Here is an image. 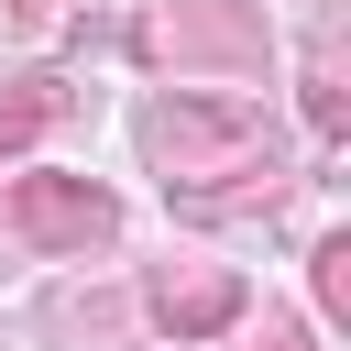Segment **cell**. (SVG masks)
<instances>
[{"label":"cell","instance_id":"obj_2","mask_svg":"<svg viewBox=\"0 0 351 351\" xmlns=\"http://www.w3.org/2000/svg\"><path fill=\"white\" fill-rule=\"evenodd\" d=\"M143 66H176V77H263L274 33H263V0H143L132 22Z\"/></svg>","mask_w":351,"mask_h":351},{"label":"cell","instance_id":"obj_8","mask_svg":"<svg viewBox=\"0 0 351 351\" xmlns=\"http://www.w3.org/2000/svg\"><path fill=\"white\" fill-rule=\"evenodd\" d=\"M241 351H318V340H307V318H285V307H263V318L241 329Z\"/></svg>","mask_w":351,"mask_h":351},{"label":"cell","instance_id":"obj_6","mask_svg":"<svg viewBox=\"0 0 351 351\" xmlns=\"http://www.w3.org/2000/svg\"><path fill=\"white\" fill-rule=\"evenodd\" d=\"M307 132H318V143H340V132H351V88H340V33H318V55H307Z\"/></svg>","mask_w":351,"mask_h":351},{"label":"cell","instance_id":"obj_5","mask_svg":"<svg viewBox=\"0 0 351 351\" xmlns=\"http://www.w3.org/2000/svg\"><path fill=\"white\" fill-rule=\"evenodd\" d=\"M66 110H77V99H66V77H0V154L44 143Z\"/></svg>","mask_w":351,"mask_h":351},{"label":"cell","instance_id":"obj_1","mask_svg":"<svg viewBox=\"0 0 351 351\" xmlns=\"http://www.w3.org/2000/svg\"><path fill=\"white\" fill-rule=\"evenodd\" d=\"M143 154H154L165 197H186V208H241V197L285 186V132L241 99H154Z\"/></svg>","mask_w":351,"mask_h":351},{"label":"cell","instance_id":"obj_4","mask_svg":"<svg viewBox=\"0 0 351 351\" xmlns=\"http://www.w3.org/2000/svg\"><path fill=\"white\" fill-rule=\"evenodd\" d=\"M154 329H176V340H219V329H241V274H219V263H154Z\"/></svg>","mask_w":351,"mask_h":351},{"label":"cell","instance_id":"obj_7","mask_svg":"<svg viewBox=\"0 0 351 351\" xmlns=\"http://www.w3.org/2000/svg\"><path fill=\"white\" fill-rule=\"evenodd\" d=\"M318 307H329V318H351V230H340V241H318Z\"/></svg>","mask_w":351,"mask_h":351},{"label":"cell","instance_id":"obj_3","mask_svg":"<svg viewBox=\"0 0 351 351\" xmlns=\"http://www.w3.org/2000/svg\"><path fill=\"white\" fill-rule=\"evenodd\" d=\"M11 230L33 252H99V241H121V197L88 186V176H22L11 186Z\"/></svg>","mask_w":351,"mask_h":351}]
</instances>
